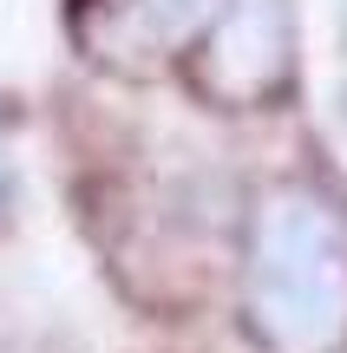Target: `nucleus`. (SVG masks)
Returning <instances> with one entry per match:
<instances>
[{
	"label": "nucleus",
	"mask_w": 347,
	"mask_h": 353,
	"mask_svg": "<svg viewBox=\"0 0 347 353\" xmlns=\"http://www.w3.org/2000/svg\"><path fill=\"white\" fill-rule=\"evenodd\" d=\"M243 314L262 353H347V210L321 190H275L249 229Z\"/></svg>",
	"instance_id": "obj_1"
},
{
	"label": "nucleus",
	"mask_w": 347,
	"mask_h": 353,
	"mask_svg": "<svg viewBox=\"0 0 347 353\" xmlns=\"http://www.w3.org/2000/svg\"><path fill=\"white\" fill-rule=\"evenodd\" d=\"M288 79V13L282 0H230L204 59V85L230 105H262Z\"/></svg>",
	"instance_id": "obj_2"
},
{
	"label": "nucleus",
	"mask_w": 347,
	"mask_h": 353,
	"mask_svg": "<svg viewBox=\"0 0 347 353\" xmlns=\"http://www.w3.org/2000/svg\"><path fill=\"white\" fill-rule=\"evenodd\" d=\"M0 190H7V157H0Z\"/></svg>",
	"instance_id": "obj_3"
}]
</instances>
